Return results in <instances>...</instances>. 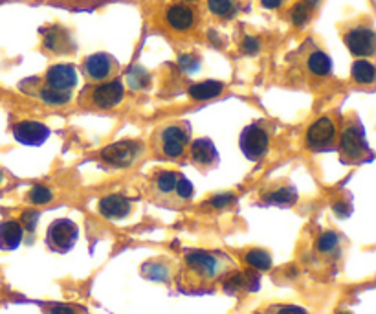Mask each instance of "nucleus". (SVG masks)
Wrapping results in <instances>:
<instances>
[{
  "label": "nucleus",
  "mask_w": 376,
  "mask_h": 314,
  "mask_svg": "<svg viewBox=\"0 0 376 314\" xmlns=\"http://www.w3.org/2000/svg\"><path fill=\"white\" fill-rule=\"evenodd\" d=\"M342 151L349 160H360L364 154H369V147L365 143L364 131L358 127H351L342 134Z\"/></svg>",
  "instance_id": "nucleus-8"
},
{
  "label": "nucleus",
  "mask_w": 376,
  "mask_h": 314,
  "mask_svg": "<svg viewBox=\"0 0 376 314\" xmlns=\"http://www.w3.org/2000/svg\"><path fill=\"white\" fill-rule=\"evenodd\" d=\"M2 180H4V175H2V171H0V184H2Z\"/></svg>",
  "instance_id": "nucleus-40"
},
{
  "label": "nucleus",
  "mask_w": 376,
  "mask_h": 314,
  "mask_svg": "<svg viewBox=\"0 0 376 314\" xmlns=\"http://www.w3.org/2000/svg\"><path fill=\"white\" fill-rule=\"evenodd\" d=\"M224 90L223 83L218 81H204V83H197L189 88V96L197 99V101H205V99H211V97L221 96Z\"/></svg>",
  "instance_id": "nucleus-17"
},
{
  "label": "nucleus",
  "mask_w": 376,
  "mask_h": 314,
  "mask_svg": "<svg viewBox=\"0 0 376 314\" xmlns=\"http://www.w3.org/2000/svg\"><path fill=\"white\" fill-rule=\"evenodd\" d=\"M37 221H39V212H24L23 213L24 228L28 230V232H34L35 226H37Z\"/></svg>",
  "instance_id": "nucleus-32"
},
{
  "label": "nucleus",
  "mask_w": 376,
  "mask_h": 314,
  "mask_svg": "<svg viewBox=\"0 0 376 314\" xmlns=\"http://www.w3.org/2000/svg\"><path fill=\"white\" fill-rule=\"evenodd\" d=\"M277 314H307V313H305V309L296 307V305H288V307L279 309V313Z\"/></svg>",
  "instance_id": "nucleus-35"
},
{
  "label": "nucleus",
  "mask_w": 376,
  "mask_h": 314,
  "mask_svg": "<svg viewBox=\"0 0 376 314\" xmlns=\"http://www.w3.org/2000/svg\"><path fill=\"white\" fill-rule=\"evenodd\" d=\"M246 263L257 270H268L272 267V257L264 250H250L246 254Z\"/></svg>",
  "instance_id": "nucleus-21"
},
{
  "label": "nucleus",
  "mask_w": 376,
  "mask_h": 314,
  "mask_svg": "<svg viewBox=\"0 0 376 314\" xmlns=\"http://www.w3.org/2000/svg\"><path fill=\"white\" fill-rule=\"evenodd\" d=\"M143 274H145V278H149V280L164 281L167 278V269H164L162 265L147 263L143 267Z\"/></svg>",
  "instance_id": "nucleus-26"
},
{
  "label": "nucleus",
  "mask_w": 376,
  "mask_h": 314,
  "mask_svg": "<svg viewBox=\"0 0 376 314\" xmlns=\"http://www.w3.org/2000/svg\"><path fill=\"white\" fill-rule=\"evenodd\" d=\"M13 136L18 143H24V145H40L50 136V129L40 121L26 120L13 127Z\"/></svg>",
  "instance_id": "nucleus-4"
},
{
  "label": "nucleus",
  "mask_w": 376,
  "mask_h": 314,
  "mask_svg": "<svg viewBox=\"0 0 376 314\" xmlns=\"http://www.w3.org/2000/svg\"><path fill=\"white\" fill-rule=\"evenodd\" d=\"M340 314H351V313H340Z\"/></svg>",
  "instance_id": "nucleus-41"
},
{
  "label": "nucleus",
  "mask_w": 376,
  "mask_h": 314,
  "mask_svg": "<svg viewBox=\"0 0 376 314\" xmlns=\"http://www.w3.org/2000/svg\"><path fill=\"white\" fill-rule=\"evenodd\" d=\"M242 50H245V53H255L257 50H259V40L253 39V37H246L245 43H242Z\"/></svg>",
  "instance_id": "nucleus-34"
},
{
  "label": "nucleus",
  "mask_w": 376,
  "mask_h": 314,
  "mask_svg": "<svg viewBox=\"0 0 376 314\" xmlns=\"http://www.w3.org/2000/svg\"><path fill=\"white\" fill-rule=\"evenodd\" d=\"M338 245V235L334 232H327L318 239L319 252H331Z\"/></svg>",
  "instance_id": "nucleus-28"
},
{
  "label": "nucleus",
  "mask_w": 376,
  "mask_h": 314,
  "mask_svg": "<svg viewBox=\"0 0 376 314\" xmlns=\"http://www.w3.org/2000/svg\"><path fill=\"white\" fill-rule=\"evenodd\" d=\"M178 63H180V69H182L184 72H195V70H199L200 59L188 53V56H182Z\"/></svg>",
  "instance_id": "nucleus-31"
},
{
  "label": "nucleus",
  "mask_w": 376,
  "mask_h": 314,
  "mask_svg": "<svg viewBox=\"0 0 376 314\" xmlns=\"http://www.w3.org/2000/svg\"><path fill=\"white\" fill-rule=\"evenodd\" d=\"M268 134L259 125H248L240 134V151L248 160H259L268 151Z\"/></svg>",
  "instance_id": "nucleus-1"
},
{
  "label": "nucleus",
  "mask_w": 376,
  "mask_h": 314,
  "mask_svg": "<svg viewBox=\"0 0 376 314\" xmlns=\"http://www.w3.org/2000/svg\"><path fill=\"white\" fill-rule=\"evenodd\" d=\"M23 241V228L17 221L0 224V246L6 250H15Z\"/></svg>",
  "instance_id": "nucleus-16"
},
{
  "label": "nucleus",
  "mask_w": 376,
  "mask_h": 314,
  "mask_svg": "<svg viewBox=\"0 0 376 314\" xmlns=\"http://www.w3.org/2000/svg\"><path fill=\"white\" fill-rule=\"evenodd\" d=\"M160 140H162V149H164V153H166L167 156H171V158H178V156H182L184 154L186 142H188V134H186V131H184L182 127L169 125L162 131Z\"/></svg>",
  "instance_id": "nucleus-7"
},
{
  "label": "nucleus",
  "mask_w": 376,
  "mask_h": 314,
  "mask_svg": "<svg viewBox=\"0 0 376 314\" xmlns=\"http://www.w3.org/2000/svg\"><path fill=\"white\" fill-rule=\"evenodd\" d=\"M351 53L354 56H371L375 51V34L367 28H356L345 37Z\"/></svg>",
  "instance_id": "nucleus-9"
},
{
  "label": "nucleus",
  "mask_w": 376,
  "mask_h": 314,
  "mask_svg": "<svg viewBox=\"0 0 376 314\" xmlns=\"http://www.w3.org/2000/svg\"><path fill=\"white\" fill-rule=\"evenodd\" d=\"M307 19H308V8L305 6L303 2H299V4H296L294 10H292V21H294L296 26H303V24L307 23Z\"/></svg>",
  "instance_id": "nucleus-30"
},
{
  "label": "nucleus",
  "mask_w": 376,
  "mask_h": 314,
  "mask_svg": "<svg viewBox=\"0 0 376 314\" xmlns=\"http://www.w3.org/2000/svg\"><path fill=\"white\" fill-rule=\"evenodd\" d=\"M375 67L369 63V61H356L353 64V77L356 83H362V85H371L375 81Z\"/></svg>",
  "instance_id": "nucleus-19"
},
{
  "label": "nucleus",
  "mask_w": 376,
  "mask_h": 314,
  "mask_svg": "<svg viewBox=\"0 0 376 314\" xmlns=\"http://www.w3.org/2000/svg\"><path fill=\"white\" fill-rule=\"evenodd\" d=\"M40 97L50 105H64L72 99V94L68 90H59V88H51V86H45L40 90Z\"/></svg>",
  "instance_id": "nucleus-20"
},
{
  "label": "nucleus",
  "mask_w": 376,
  "mask_h": 314,
  "mask_svg": "<svg viewBox=\"0 0 376 314\" xmlns=\"http://www.w3.org/2000/svg\"><path fill=\"white\" fill-rule=\"evenodd\" d=\"M131 212V202L123 195H107L99 202V213L107 219H123Z\"/></svg>",
  "instance_id": "nucleus-11"
},
{
  "label": "nucleus",
  "mask_w": 376,
  "mask_h": 314,
  "mask_svg": "<svg viewBox=\"0 0 376 314\" xmlns=\"http://www.w3.org/2000/svg\"><path fill=\"white\" fill-rule=\"evenodd\" d=\"M48 86L59 88V90H70L77 83V74L70 64H55L46 74Z\"/></svg>",
  "instance_id": "nucleus-10"
},
{
  "label": "nucleus",
  "mask_w": 376,
  "mask_h": 314,
  "mask_svg": "<svg viewBox=\"0 0 376 314\" xmlns=\"http://www.w3.org/2000/svg\"><path fill=\"white\" fill-rule=\"evenodd\" d=\"M123 99V85L120 81L103 83L92 92V103L99 109H112Z\"/></svg>",
  "instance_id": "nucleus-6"
},
{
  "label": "nucleus",
  "mask_w": 376,
  "mask_h": 314,
  "mask_svg": "<svg viewBox=\"0 0 376 314\" xmlns=\"http://www.w3.org/2000/svg\"><path fill=\"white\" fill-rule=\"evenodd\" d=\"M51 199H53V195H51L50 189L45 188V186H35V188H32V191H29V200H32L34 204H48Z\"/></svg>",
  "instance_id": "nucleus-24"
},
{
  "label": "nucleus",
  "mask_w": 376,
  "mask_h": 314,
  "mask_svg": "<svg viewBox=\"0 0 376 314\" xmlns=\"http://www.w3.org/2000/svg\"><path fill=\"white\" fill-rule=\"evenodd\" d=\"M191 156L199 166H213L218 158L217 147L208 138H199L191 145Z\"/></svg>",
  "instance_id": "nucleus-13"
},
{
  "label": "nucleus",
  "mask_w": 376,
  "mask_h": 314,
  "mask_svg": "<svg viewBox=\"0 0 376 314\" xmlns=\"http://www.w3.org/2000/svg\"><path fill=\"white\" fill-rule=\"evenodd\" d=\"M175 191H177L180 199H191V195H193V184L189 182L186 177H182V175H178V182Z\"/></svg>",
  "instance_id": "nucleus-29"
},
{
  "label": "nucleus",
  "mask_w": 376,
  "mask_h": 314,
  "mask_svg": "<svg viewBox=\"0 0 376 314\" xmlns=\"http://www.w3.org/2000/svg\"><path fill=\"white\" fill-rule=\"evenodd\" d=\"M234 200L235 197L231 193H223V195H217V197H213L210 204L215 206V208H226V206L231 204Z\"/></svg>",
  "instance_id": "nucleus-33"
},
{
  "label": "nucleus",
  "mask_w": 376,
  "mask_h": 314,
  "mask_svg": "<svg viewBox=\"0 0 376 314\" xmlns=\"http://www.w3.org/2000/svg\"><path fill=\"white\" fill-rule=\"evenodd\" d=\"M188 2H191V0H188Z\"/></svg>",
  "instance_id": "nucleus-42"
},
{
  "label": "nucleus",
  "mask_w": 376,
  "mask_h": 314,
  "mask_svg": "<svg viewBox=\"0 0 376 314\" xmlns=\"http://www.w3.org/2000/svg\"><path fill=\"white\" fill-rule=\"evenodd\" d=\"M177 182L178 175L173 171H162L158 175V178H156V186H158V189L162 193H171V191H175Z\"/></svg>",
  "instance_id": "nucleus-23"
},
{
  "label": "nucleus",
  "mask_w": 376,
  "mask_h": 314,
  "mask_svg": "<svg viewBox=\"0 0 376 314\" xmlns=\"http://www.w3.org/2000/svg\"><path fill=\"white\" fill-rule=\"evenodd\" d=\"M319 0H305V2H303V4H305V6H310V8H314L316 6V4H318Z\"/></svg>",
  "instance_id": "nucleus-39"
},
{
  "label": "nucleus",
  "mask_w": 376,
  "mask_h": 314,
  "mask_svg": "<svg viewBox=\"0 0 376 314\" xmlns=\"http://www.w3.org/2000/svg\"><path fill=\"white\" fill-rule=\"evenodd\" d=\"M149 83V75L145 70L142 69H134L129 74V85L132 86V88H143V86H147Z\"/></svg>",
  "instance_id": "nucleus-27"
},
{
  "label": "nucleus",
  "mask_w": 376,
  "mask_h": 314,
  "mask_svg": "<svg viewBox=\"0 0 376 314\" xmlns=\"http://www.w3.org/2000/svg\"><path fill=\"white\" fill-rule=\"evenodd\" d=\"M308 69L316 75H327L332 70V61L323 51H314L308 58Z\"/></svg>",
  "instance_id": "nucleus-18"
},
{
  "label": "nucleus",
  "mask_w": 376,
  "mask_h": 314,
  "mask_svg": "<svg viewBox=\"0 0 376 314\" xmlns=\"http://www.w3.org/2000/svg\"><path fill=\"white\" fill-rule=\"evenodd\" d=\"M50 314H75L70 307H63V305H58L50 311Z\"/></svg>",
  "instance_id": "nucleus-36"
},
{
  "label": "nucleus",
  "mask_w": 376,
  "mask_h": 314,
  "mask_svg": "<svg viewBox=\"0 0 376 314\" xmlns=\"http://www.w3.org/2000/svg\"><path fill=\"white\" fill-rule=\"evenodd\" d=\"M283 4V0H262V6L270 8V10H274V8H279Z\"/></svg>",
  "instance_id": "nucleus-37"
},
{
  "label": "nucleus",
  "mask_w": 376,
  "mask_h": 314,
  "mask_svg": "<svg viewBox=\"0 0 376 314\" xmlns=\"http://www.w3.org/2000/svg\"><path fill=\"white\" fill-rule=\"evenodd\" d=\"M79 230L68 219H59L48 228V243L58 252H68L75 245Z\"/></svg>",
  "instance_id": "nucleus-2"
},
{
  "label": "nucleus",
  "mask_w": 376,
  "mask_h": 314,
  "mask_svg": "<svg viewBox=\"0 0 376 314\" xmlns=\"http://www.w3.org/2000/svg\"><path fill=\"white\" fill-rule=\"evenodd\" d=\"M336 138V125L331 118H319L308 127L307 142L314 149H325L329 147Z\"/></svg>",
  "instance_id": "nucleus-5"
},
{
  "label": "nucleus",
  "mask_w": 376,
  "mask_h": 314,
  "mask_svg": "<svg viewBox=\"0 0 376 314\" xmlns=\"http://www.w3.org/2000/svg\"><path fill=\"white\" fill-rule=\"evenodd\" d=\"M297 199L296 191L292 188H281L274 193L266 195L268 202H272V204H294Z\"/></svg>",
  "instance_id": "nucleus-22"
},
{
  "label": "nucleus",
  "mask_w": 376,
  "mask_h": 314,
  "mask_svg": "<svg viewBox=\"0 0 376 314\" xmlns=\"http://www.w3.org/2000/svg\"><path fill=\"white\" fill-rule=\"evenodd\" d=\"M188 265L195 272H199L200 276L211 278L218 272V261L217 257L211 256L208 252H191L188 254Z\"/></svg>",
  "instance_id": "nucleus-12"
},
{
  "label": "nucleus",
  "mask_w": 376,
  "mask_h": 314,
  "mask_svg": "<svg viewBox=\"0 0 376 314\" xmlns=\"http://www.w3.org/2000/svg\"><path fill=\"white\" fill-rule=\"evenodd\" d=\"M208 6L215 15L218 17H226L231 13L234 10V4H231V0H208Z\"/></svg>",
  "instance_id": "nucleus-25"
},
{
  "label": "nucleus",
  "mask_w": 376,
  "mask_h": 314,
  "mask_svg": "<svg viewBox=\"0 0 376 314\" xmlns=\"http://www.w3.org/2000/svg\"><path fill=\"white\" fill-rule=\"evenodd\" d=\"M140 151H142L140 143L131 142V140H127V142H116L103 149L101 158L107 164H110V166L127 167L134 162V158H136V154Z\"/></svg>",
  "instance_id": "nucleus-3"
},
{
  "label": "nucleus",
  "mask_w": 376,
  "mask_h": 314,
  "mask_svg": "<svg viewBox=\"0 0 376 314\" xmlns=\"http://www.w3.org/2000/svg\"><path fill=\"white\" fill-rule=\"evenodd\" d=\"M334 212H336L338 215H349V206L336 204L334 206Z\"/></svg>",
  "instance_id": "nucleus-38"
},
{
  "label": "nucleus",
  "mask_w": 376,
  "mask_h": 314,
  "mask_svg": "<svg viewBox=\"0 0 376 314\" xmlns=\"http://www.w3.org/2000/svg\"><path fill=\"white\" fill-rule=\"evenodd\" d=\"M166 19L171 28L178 29V32H184V29H189L193 26L195 15L188 6H180V4H178V6H171L167 10Z\"/></svg>",
  "instance_id": "nucleus-15"
},
{
  "label": "nucleus",
  "mask_w": 376,
  "mask_h": 314,
  "mask_svg": "<svg viewBox=\"0 0 376 314\" xmlns=\"http://www.w3.org/2000/svg\"><path fill=\"white\" fill-rule=\"evenodd\" d=\"M86 72L92 80L101 81L105 77H109L110 70H112V59L107 53H94L86 59Z\"/></svg>",
  "instance_id": "nucleus-14"
}]
</instances>
